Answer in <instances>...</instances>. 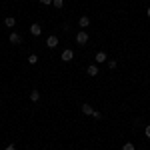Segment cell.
<instances>
[{"mask_svg": "<svg viewBox=\"0 0 150 150\" xmlns=\"http://www.w3.org/2000/svg\"><path fill=\"white\" fill-rule=\"evenodd\" d=\"M122 150H134V144H132V142H126V144L122 146Z\"/></svg>", "mask_w": 150, "mask_h": 150, "instance_id": "5bb4252c", "label": "cell"}, {"mask_svg": "<svg viewBox=\"0 0 150 150\" xmlns=\"http://www.w3.org/2000/svg\"><path fill=\"white\" fill-rule=\"evenodd\" d=\"M30 100H32V102H38V100H40V92H38V90H32V92H30Z\"/></svg>", "mask_w": 150, "mask_h": 150, "instance_id": "8fae6325", "label": "cell"}, {"mask_svg": "<svg viewBox=\"0 0 150 150\" xmlns=\"http://www.w3.org/2000/svg\"><path fill=\"white\" fill-rule=\"evenodd\" d=\"M38 2H40V4H44V6H48V4H52L54 0H38Z\"/></svg>", "mask_w": 150, "mask_h": 150, "instance_id": "e0dca14e", "label": "cell"}, {"mask_svg": "<svg viewBox=\"0 0 150 150\" xmlns=\"http://www.w3.org/2000/svg\"><path fill=\"white\" fill-rule=\"evenodd\" d=\"M82 114H86V116H92V114H94V108L90 106V104H82Z\"/></svg>", "mask_w": 150, "mask_h": 150, "instance_id": "8992f818", "label": "cell"}, {"mask_svg": "<svg viewBox=\"0 0 150 150\" xmlns=\"http://www.w3.org/2000/svg\"><path fill=\"white\" fill-rule=\"evenodd\" d=\"M86 74H88V76H98V66L90 64V66L86 68Z\"/></svg>", "mask_w": 150, "mask_h": 150, "instance_id": "52a82bcc", "label": "cell"}, {"mask_svg": "<svg viewBox=\"0 0 150 150\" xmlns=\"http://www.w3.org/2000/svg\"><path fill=\"white\" fill-rule=\"evenodd\" d=\"M144 134H146V136H148V138H150V124H148V126H146V128H144Z\"/></svg>", "mask_w": 150, "mask_h": 150, "instance_id": "ac0fdd59", "label": "cell"}, {"mask_svg": "<svg viewBox=\"0 0 150 150\" xmlns=\"http://www.w3.org/2000/svg\"><path fill=\"white\" fill-rule=\"evenodd\" d=\"M146 14H148V18H150V8H148V10H146Z\"/></svg>", "mask_w": 150, "mask_h": 150, "instance_id": "ffe728a7", "label": "cell"}, {"mask_svg": "<svg viewBox=\"0 0 150 150\" xmlns=\"http://www.w3.org/2000/svg\"><path fill=\"white\" fill-rule=\"evenodd\" d=\"M30 34L32 36H40L42 34V28H40V24H30Z\"/></svg>", "mask_w": 150, "mask_h": 150, "instance_id": "277c9868", "label": "cell"}, {"mask_svg": "<svg viewBox=\"0 0 150 150\" xmlns=\"http://www.w3.org/2000/svg\"><path fill=\"white\" fill-rule=\"evenodd\" d=\"M28 64H38V56L36 54H30L28 56Z\"/></svg>", "mask_w": 150, "mask_h": 150, "instance_id": "7c38bea8", "label": "cell"}, {"mask_svg": "<svg viewBox=\"0 0 150 150\" xmlns=\"http://www.w3.org/2000/svg\"><path fill=\"white\" fill-rule=\"evenodd\" d=\"M76 42H78L80 46H86V42H88V32H86V30H80V32L76 34Z\"/></svg>", "mask_w": 150, "mask_h": 150, "instance_id": "6da1fadb", "label": "cell"}, {"mask_svg": "<svg viewBox=\"0 0 150 150\" xmlns=\"http://www.w3.org/2000/svg\"><path fill=\"white\" fill-rule=\"evenodd\" d=\"M14 24H16V20H14L12 16H6V18H4V26H8V28H14Z\"/></svg>", "mask_w": 150, "mask_h": 150, "instance_id": "30bf717a", "label": "cell"}, {"mask_svg": "<svg viewBox=\"0 0 150 150\" xmlns=\"http://www.w3.org/2000/svg\"><path fill=\"white\" fill-rule=\"evenodd\" d=\"M60 58H62L64 62H70V60L74 58V52H72V50L68 48V50H64V52H62V56H60Z\"/></svg>", "mask_w": 150, "mask_h": 150, "instance_id": "5b68a950", "label": "cell"}, {"mask_svg": "<svg viewBox=\"0 0 150 150\" xmlns=\"http://www.w3.org/2000/svg\"><path fill=\"white\" fill-rule=\"evenodd\" d=\"M94 118H96V120H100V118H102V112H98V110H94Z\"/></svg>", "mask_w": 150, "mask_h": 150, "instance_id": "2e32d148", "label": "cell"}, {"mask_svg": "<svg viewBox=\"0 0 150 150\" xmlns=\"http://www.w3.org/2000/svg\"><path fill=\"white\" fill-rule=\"evenodd\" d=\"M78 24H80V28H86V26H90V18L88 16H80Z\"/></svg>", "mask_w": 150, "mask_h": 150, "instance_id": "9c48e42d", "label": "cell"}, {"mask_svg": "<svg viewBox=\"0 0 150 150\" xmlns=\"http://www.w3.org/2000/svg\"><path fill=\"white\" fill-rule=\"evenodd\" d=\"M116 66H118V64H116V60H108V68H110V70H114Z\"/></svg>", "mask_w": 150, "mask_h": 150, "instance_id": "9a60e30c", "label": "cell"}, {"mask_svg": "<svg viewBox=\"0 0 150 150\" xmlns=\"http://www.w3.org/2000/svg\"><path fill=\"white\" fill-rule=\"evenodd\" d=\"M8 40H10V44H22V36L18 34V32H12Z\"/></svg>", "mask_w": 150, "mask_h": 150, "instance_id": "3957f363", "label": "cell"}, {"mask_svg": "<svg viewBox=\"0 0 150 150\" xmlns=\"http://www.w3.org/2000/svg\"><path fill=\"white\" fill-rule=\"evenodd\" d=\"M46 46L48 48H56L58 46V36H54V34L48 36V38H46Z\"/></svg>", "mask_w": 150, "mask_h": 150, "instance_id": "7a4b0ae2", "label": "cell"}, {"mask_svg": "<svg viewBox=\"0 0 150 150\" xmlns=\"http://www.w3.org/2000/svg\"><path fill=\"white\" fill-rule=\"evenodd\" d=\"M4 150H16V146H14V144H8V146H6Z\"/></svg>", "mask_w": 150, "mask_h": 150, "instance_id": "d6986e66", "label": "cell"}, {"mask_svg": "<svg viewBox=\"0 0 150 150\" xmlns=\"http://www.w3.org/2000/svg\"><path fill=\"white\" fill-rule=\"evenodd\" d=\"M94 60H96L98 64H102V62H106V52H96V56H94Z\"/></svg>", "mask_w": 150, "mask_h": 150, "instance_id": "ba28073f", "label": "cell"}, {"mask_svg": "<svg viewBox=\"0 0 150 150\" xmlns=\"http://www.w3.org/2000/svg\"><path fill=\"white\" fill-rule=\"evenodd\" d=\"M52 4H54V8H58V10H60V8L64 6V0H54Z\"/></svg>", "mask_w": 150, "mask_h": 150, "instance_id": "4fadbf2b", "label": "cell"}]
</instances>
